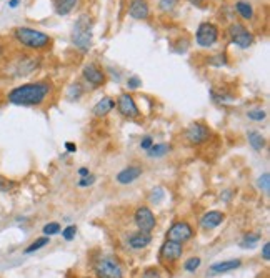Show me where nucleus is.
Returning a JSON list of instances; mask_svg holds the SVG:
<instances>
[{
    "label": "nucleus",
    "mask_w": 270,
    "mask_h": 278,
    "mask_svg": "<svg viewBox=\"0 0 270 278\" xmlns=\"http://www.w3.org/2000/svg\"><path fill=\"white\" fill-rule=\"evenodd\" d=\"M54 85L49 80L29 82L17 85L7 93V100L12 105L18 107H40L52 95Z\"/></svg>",
    "instance_id": "f257e3e1"
},
{
    "label": "nucleus",
    "mask_w": 270,
    "mask_h": 278,
    "mask_svg": "<svg viewBox=\"0 0 270 278\" xmlns=\"http://www.w3.org/2000/svg\"><path fill=\"white\" fill-rule=\"evenodd\" d=\"M12 35L18 45H22L27 50H32V52L50 50L54 45V40L49 34H44L37 29H32V27H15L12 30Z\"/></svg>",
    "instance_id": "f03ea898"
},
{
    "label": "nucleus",
    "mask_w": 270,
    "mask_h": 278,
    "mask_svg": "<svg viewBox=\"0 0 270 278\" xmlns=\"http://www.w3.org/2000/svg\"><path fill=\"white\" fill-rule=\"evenodd\" d=\"M72 42L80 52H89L92 47V18L87 14H82L77 18L72 32Z\"/></svg>",
    "instance_id": "7ed1b4c3"
},
{
    "label": "nucleus",
    "mask_w": 270,
    "mask_h": 278,
    "mask_svg": "<svg viewBox=\"0 0 270 278\" xmlns=\"http://www.w3.org/2000/svg\"><path fill=\"white\" fill-rule=\"evenodd\" d=\"M93 273L97 278H124V267L117 257L104 255L93 263Z\"/></svg>",
    "instance_id": "20e7f679"
},
{
    "label": "nucleus",
    "mask_w": 270,
    "mask_h": 278,
    "mask_svg": "<svg viewBox=\"0 0 270 278\" xmlns=\"http://www.w3.org/2000/svg\"><path fill=\"white\" fill-rule=\"evenodd\" d=\"M227 35H229L230 42L234 45L240 47V49H249V47L253 45V34L250 32L247 27L244 25L242 22H232L227 29Z\"/></svg>",
    "instance_id": "39448f33"
},
{
    "label": "nucleus",
    "mask_w": 270,
    "mask_h": 278,
    "mask_svg": "<svg viewBox=\"0 0 270 278\" xmlns=\"http://www.w3.org/2000/svg\"><path fill=\"white\" fill-rule=\"evenodd\" d=\"M183 135H185V140L189 145H192V147H200V145H205L212 139V130H210V127L207 123L194 122L185 128V134Z\"/></svg>",
    "instance_id": "423d86ee"
},
{
    "label": "nucleus",
    "mask_w": 270,
    "mask_h": 278,
    "mask_svg": "<svg viewBox=\"0 0 270 278\" xmlns=\"http://www.w3.org/2000/svg\"><path fill=\"white\" fill-rule=\"evenodd\" d=\"M218 27L212 22H202L197 29V34H195V40H197V45L202 47V49H210L212 45L217 44L218 40Z\"/></svg>",
    "instance_id": "0eeeda50"
},
{
    "label": "nucleus",
    "mask_w": 270,
    "mask_h": 278,
    "mask_svg": "<svg viewBox=\"0 0 270 278\" xmlns=\"http://www.w3.org/2000/svg\"><path fill=\"white\" fill-rule=\"evenodd\" d=\"M115 107H117V110H119V113L124 117V119L137 120L140 115H142V113H140L139 105L135 104L134 97H132L128 92L120 93L119 99H117V102H115Z\"/></svg>",
    "instance_id": "6e6552de"
},
{
    "label": "nucleus",
    "mask_w": 270,
    "mask_h": 278,
    "mask_svg": "<svg viewBox=\"0 0 270 278\" xmlns=\"http://www.w3.org/2000/svg\"><path fill=\"white\" fill-rule=\"evenodd\" d=\"M182 255H183L182 243L174 242V240H165L162 243V246H160L159 260H160V263L172 265V263H177L180 258H182Z\"/></svg>",
    "instance_id": "1a4fd4ad"
},
{
    "label": "nucleus",
    "mask_w": 270,
    "mask_h": 278,
    "mask_svg": "<svg viewBox=\"0 0 270 278\" xmlns=\"http://www.w3.org/2000/svg\"><path fill=\"white\" fill-rule=\"evenodd\" d=\"M38 65H40V58L38 57L22 55L15 58L14 64H12V73L15 77H29L38 69Z\"/></svg>",
    "instance_id": "9d476101"
},
{
    "label": "nucleus",
    "mask_w": 270,
    "mask_h": 278,
    "mask_svg": "<svg viewBox=\"0 0 270 278\" xmlns=\"http://www.w3.org/2000/svg\"><path fill=\"white\" fill-rule=\"evenodd\" d=\"M194 228L189 222L185 220H179L175 223H172V226L167 230V240H174V242H179V243H185L194 238Z\"/></svg>",
    "instance_id": "9b49d317"
},
{
    "label": "nucleus",
    "mask_w": 270,
    "mask_h": 278,
    "mask_svg": "<svg viewBox=\"0 0 270 278\" xmlns=\"http://www.w3.org/2000/svg\"><path fill=\"white\" fill-rule=\"evenodd\" d=\"M134 222L140 232H147V233H150L157 226V218H155L154 211L145 205L137 207L134 213Z\"/></svg>",
    "instance_id": "f8f14e48"
},
{
    "label": "nucleus",
    "mask_w": 270,
    "mask_h": 278,
    "mask_svg": "<svg viewBox=\"0 0 270 278\" xmlns=\"http://www.w3.org/2000/svg\"><path fill=\"white\" fill-rule=\"evenodd\" d=\"M82 77L93 88L104 87L107 84V73H105V70L99 67L97 64H93V62H90V64H87L82 69Z\"/></svg>",
    "instance_id": "ddd939ff"
},
{
    "label": "nucleus",
    "mask_w": 270,
    "mask_h": 278,
    "mask_svg": "<svg viewBox=\"0 0 270 278\" xmlns=\"http://www.w3.org/2000/svg\"><path fill=\"white\" fill-rule=\"evenodd\" d=\"M224 222H225V213H222V211H218V210H210L202 215L198 223H200V226L203 230L209 232V230H214V228H217V226H220Z\"/></svg>",
    "instance_id": "4468645a"
},
{
    "label": "nucleus",
    "mask_w": 270,
    "mask_h": 278,
    "mask_svg": "<svg viewBox=\"0 0 270 278\" xmlns=\"http://www.w3.org/2000/svg\"><path fill=\"white\" fill-rule=\"evenodd\" d=\"M142 174H144V168L140 165H128L117 174L115 180H117V183H120V185H130V183H134Z\"/></svg>",
    "instance_id": "2eb2a0df"
},
{
    "label": "nucleus",
    "mask_w": 270,
    "mask_h": 278,
    "mask_svg": "<svg viewBox=\"0 0 270 278\" xmlns=\"http://www.w3.org/2000/svg\"><path fill=\"white\" fill-rule=\"evenodd\" d=\"M128 15L135 20H147L150 15V7L147 0H130L128 3Z\"/></svg>",
    "instance_id": "dca6fc26"
},
{
    "label": "nucleus",
    "mask_w": 270,
    "mask_h": 278,
    "mask_svg": "<svg viewBox=\"0 0 270 278\" xmlns=\"http://www.w3.org/2000/svg\"><path fill=\"white\" fill-rule=\"evenodd\" d=\"M152 242V235L147 232H140L137 230L135 233H132L130 237L127 238V245L130 246L132 250H144L150 245Z\"/></svg>",
    "instance_id": "f3484780"
},
{
    "label": "nucleus",
    "mask_w": 270,
    "mask_h": 278,
    "mask_svg": "<svg viewBox=\"0 0 270 278\" xmlns=\"http://www.w3.org/2000/svg\"><path fill=\"white\" fill-rule=\"evenodd\" d=\"M113 108H115V100H113L112 97H104V99H100L95 105H93L92 113L95 119H104V117H107Z\"/></svg>",
    "instance_id": "a211bd4d"
},
{
    "label": "nucleus",
    "mask_w": 270,
    "mask_h": 278,
    "mask_svg": "<svg viewBox=\"0 0 270 278\" xmlns=\"http://www.w3.org/2000/svg\"><path fill=\"white\" fill-rule=\"evenodd\" d=\"M242 265V260H225V261H218V263H214L210 265L209 272L212 273V275H220V273H227V272H232V270H237L240 268Z\"/></svg>",
    "instance_id": "6ab92c4d"
},
{
    "label": "nucleus",
    "mask_w": 270,
    "mask_h": 278,
    "mask_svg": "<svg viewBox=\"0 0 270 278\" xmlns=\"http://www.w3.org/2000/svg\"><path fill=\"white\" fill-rule=\"evenodd\" d=\"M54 2V10L57 12V15L64 17V15H69L70 12L77 7L79 0H52Z\"/></svg>",
    "instance_id": "aec40b11"
},
{
    "label": "nucleus",
    "mask_w": 270,
    "mask_h": 278,
    "mask_svg": "<svg viewBox=\"0 0 270 278\" xmlns=\"http://www.w3.org/2000/svg\"><path fill=\"white\" fill-rule=\"evenodd\" d=\"M247 140H249V145L255 152H262L265 147H267V140H265V137L257 130H250L247 134Z\"/></svg>",
    "instance_id": "412c9836"
},
{
    "label": "nucleus",
    "mask_w": 270,
    "mask_h": 278,
    "mask_svg": "<svg viewBox=\"0 0 270 278\" xmlns=\"http://www.w3.org/2000/svg\"><path fill=\"white\" fill-rule=\"evenodd\" d=\"M234 7H235L237 14L240 15L244 20H252L253 18V5L250 2H247V0H238Z\"/></svg>",
    "instance_id": "4be33fe9"
},
{
    "label": "nucleus",
    "mask_w": 270,
    "mask_h": 278,
    "mask_svg": "<svg viewBox=\"0 0 270 278\" xmlns=\"http://www.w3.org/2000/svg\"><path fill=\"white\" fill-rule=\"evenodd\" d=\"M170 150H172V145L169 143H154L147 150V155L150 156V158H162V156H165L167 154H170Z\"/></svg>",
    "instance_id": "5701e85b"
},
{
    "label": "nucleus",
    "mask_w": 270,
    "mask_h": 278,
    "mask_svg": "<svg viewBox=\"0 0 270 278\" xmlns=\"http://www.w3.org/2000/svg\"><path fill=\"white\" fill-rule=\"evenodd\" d=\"M260 238H262L260 233H245L240 242V246L242 248H253L260 242Z\"/></svg>",
    "instance_id": "b1692460"
},
{
    "label": "nucleus",
    "mask_w": 270,
    "mask_h": 278,
    "mask_svg": "<svg viewBox=\"0 0 270 278\" xmlns=\"http://www.w3.org/2000/svg\"><path fill=\"white\" fill-rule=\"evenodd\" d=\"M49 242H50V237H40V238H37L35 242H32V243H30L25 250H23V252H25L27 255H30V253L38 252L40 248L47 246V245H49Z\"/></svg>",
    "instance_id": "393cba45"
},
{
    "label": "nucleus",
    "mask_w": 270,
    "mask_h": 278,
    "mask_svg": "<svg viewBox=\"0 0 270 278\" xmlns=\"http://www.w3.org/2000/svg\"><path fill=\"white\" fill-rule=\"evenodd\" d=\"M82 95H84V88H82V85L79 84V82L72 84V85H70V87L67 88V100H70V102L79 100Z\"/></svg>",
    "instance_id": "a878e982"
},
{
    "label": "nucleus",
    "mask_w": 270,
    "mask_h": 278,
    "mask_svg": "<svg viewBox=\"0 0 270 278\" xmlns=\"http://www.w3.org/2000/svg\"><path fill=\"white\" fill-rule=\"evenodd\" d=\"M227 53L225 52H218L212 57H207V64L214 65V67H222V65H227Z\"/></svg>",
    "instance_id": "bb28decb"
},
{
    "label": "nucleus",
    "mask_w": 270,
    "mask_h": 278,
    "mask_svg": "<svg viewBox=\"0 0 270 278\" xmlns=\"http://www.w3.org/2000/svg\"><path fill=\"white\" fill-rule=\"evenodd\" d=\"M247 119L253 120V122H264L267 119V112L262 110V108H252V110L247 112Z\"/></svg>",
    "instance_id": "cd10ccee"
},
{
    "label": "nucleus",
    "mask_w": 270,
    "mask_h": 278,
    "mask_svg": "<svg viewBox=\"0 0 270 278\" xmlns=\"http://www.w3.org/2000/svg\"><path fill=\"white\" fill-rule=\"evenodd\" d=\"M200 265H202L200 258H198V257H192V258H189V260L185 261V263H183V270H185V272H189V273H195Z\"/></svg>",
    "instance_id": "c85d7f7f"
},
{
    "label": "nucleus",
    "mask_w": 270,
    "mask_h": 278,
    "mask_svg": "<svg viewBox=\"0 0 270 278\" xmlns=\"http://www.w3.org/2000/svg\"><path fill=\"white\" fill-rule=\"evenodd\" d=\"M177 2L179 0H159V10L163 12V14H169L177 7Z\"/></svg>",
    "instance_id": "c756f323"
},
{
    "label": "nucleus",
    "mask_w": 270,
    "mask_h": 278,
    "mask_svg": "<svg viewBox=\"0 0 270 278\" xmlns=\"http://www.w3.org/2000/svg\"><path fill=\"white\" fill-rule=\"evenodd\" d=\"M257 187H259L264 193H269V191H270V175H269V172H265L264 175H260L259 180H257Z\"/></svg>",
    "instance_id": "7c9ffc66"
},
{
    "label": "nucleus",
    "mask_w": 270,
    "mask_h": 278,
    "mask_svg": "<svg viewBox=\"0 0 270 278\" xmlns=\"http://www.w3.org/2000/svg\"><path fill=\"white\" fill-rule=\"evenodd\" d=\"M42 232H44L45 237H52V235L60 233V223H57V222H50V223H47Z\"/></svg>",
    "instance_id": "2f4dec72"
},
{
    "label": "nucleus",
    "mask_w": 270,
    "mask_h": 278,
    "mask_svg": "<svg viewBox=\"0 0 270 278\" xmlns=\"http://www.w3.org/2000/svg\"><path fill=\"white\" fill-rule=\"evenodd\" d=\"M163 198H165V190H163L162 187H157V189L152 190V193H150V202L152 203L159 205V203L162 202Z\"/></svg>",
    "instance_id": "473e14b6"
},
{
    "label": "nucleus",
    "mask_w": 270,
    "mask_h": 278,
    "mask_svg": "<svg viewBox=\"0 0 270 278\" xmlns=\"http://www.w3.org/2000/svg\"><path fill=\"white\" fill-rule=\"evenodd\" d=\"M17 187V183L12 182V180L5 178V177H0V191L2 193H9V191H12Z\"/></svg>",
    "instance_id": "72a5a7b5"
},
{
    "label": "nucleus",
    "mask_w": 270,
    "mask_h": 278,
    "mask_svg": "<svg viewBox=\"0 0 270 278\" xmlns=\"http://www.w3.org/2000/svg\"><path fill=\"white\" fill-rule=\"evenodd\" d=\"M140 278H162V272L157 267H150L142 272V277Z\"/></svg>",
    "instance_id": "f704fd0d"
},
{
    "label": "nucleus",
    "mask_w": 270,
    "mask_h": 278,
    "mask_svg": "<svg viewBox=\"0 0 270 278\" xmlns=\"http://www.w3.org/2000/svg\"><path fill=\"white\" fill-rule=\"evenodd\" d=\"M75 233H77V226L75 225H69L67 228L62 230V237H64L67 242H72L73 238H75Z\"/></svg>",
    "instance_id": "c9c22d12"
},
{
    "label": "nucleus",
    "mask_w": 270,
    "mask_h": 278,
    "mask_svg": "<svg viewBox=\"0 0 270 278\" xmlns=\"http://www.w3.org/2000/svg\"><path fill=\"white\" fill-rule=\"evenodd\" d=\"M127 87L128 90H137L139 87H142V80L137 75H130L127 78Z\"/></svg>",
    "instance_id": "e433bc0d"
},
{
    "label": "nucleus",
    "mask_w": 270,
    "mask_h": 278,
    "mask_svg": "<svg viewBox=\"0 0 270 278\" xmlns=\"http://www.w3.org/2000/svg\"><path fill=\"white\" fill-rule=\"evenodd\" d=\"M93 182H95V177H93L92 174H89L87 177H80V180H79V187H82V189H85V187L93 185Z\"/></svg>",
    "instance_id": "4c0bfd02"
},
{
    "label": "nucleus",
    "mask_w": 270,
    "mask_h": 278,
    "mask_svg": "<svg viewBox=\"0 0 270 278\" xmlns=\"http://www.w3.org/2000/svg\"><path fill=\"white\" fill-rule=\"evenodd\" d=\"M154 143H155L154 139H152L150 135H147V137H144V139L140 140V148H142V150H148V148H150Z\"/></svg>",
    "instance_id": "58836bf2"
},
{
    "label": "nucleus",
    "mask_w": 270,
    "mask_h": 278,
    "mask_svg": "<svg viewBox=\"0 0 270 278\" xmlns=\"http://www.w3.org/2000/svg\"><path fill=\"white\" fill-rule=\"evenodd\" d=\"M262 258H264L265 261L270 260V243L267 242V243H264V246H262Z\"/></svg>",
    "instance_id": "ea45409f"
},
{
    "label": "nucleus",
    "mask_w": 270,
    "mask_h": 278,
    "mask_svg": "<svg viewBox=\"0 0 270 278\" xmlns=\"http://www.w3.org/2000/svg\"><path fill=\"white\" fill-rule=\"evenodd\" d=\"M65 148H67L69 154H73V152H77V145L72 143V142H67V143H65Z\"/></svg>",
    "instance_id": "a19ab883"
},
{
    "label": "nucleus",
    "mask_w": 270,
    "mask_h": 278,
    "mask_svg": "<svg viewBox=\"0 0 270 278\" xmlns=\"http://www.w3.org/2000/svg\"><path fill=\"white\" fill-rule=\"evenodd\" d=\"M90 174V170L87 167H82V168H79V175L80 177H87V175Z\"/></svg>",
    "instance_id": "79ce46f5"
},
{
    "label": "nucleus",
    "mask_w": 270,
    "mask_h": 278,
    "mask_svg": "<svg viewBox=\"0 0 270 278\" xmlns=\"http://www.w3.org/2000/svg\"><path fill=\"white\" fill-rule=\"evenodd\" d=\"M18 5H20V0H10V2H9L10 9H17Z\"/></svg>",
    "instance_id": "37998d69"
},
{
    "label": "nucleus",
    "mask_w": 270,
    "mask_h": 278,
    "mask_svg": "<svg viewBox=\"0 0 270 278\" xmlns=\"http://www.w3.org/2000/svg\"><path fill=\"white\" fill-rule=\"evenodd\" d=\"M189 2L192 3V5H195V7H202L203 5V0H189Z\"/></svg>",
    "instance_id": "c03bdc74"
}]
</instances>
